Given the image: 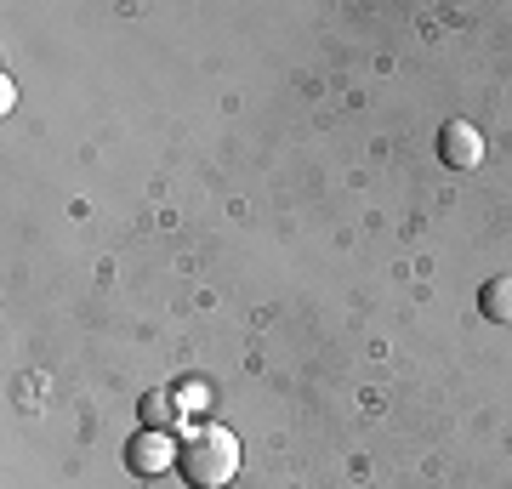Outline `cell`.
I'll use <instances>...</instances> for the list:
<instances>
[{
  "instance_id": "6da1fadb",
  "label": "cell",
  "mask_w": 512,
  "mask_h": 489,
  "mask_svg": "<svg viewBox=\"0 0 512 489\" xmlns=\"http://www.w3.org/2000/svg\"><path fill=\"white\" fill-rule=\"evenodd\" d=\"M177 472H183L194 489H228L239 472V444L234 433H222V427H200V433H188L177 444Z\"/></svg>"
},
{
  "instance_id": "7a4b0ae2",
  "label": "cell",
  "mask_w": 512,
  "mask_h": 489,
  "mask_svg": "<svg viewBox=\"0 0 512 489\" xmlns=\"http://www.w3.org/2000/svg\"><path fill=\"white\" fill-rule=\"evenodd\" d=\"M439 160L450 165V171H473V165L484 160V137H478L467 120H450V126H439Z\"/></svg>"
},
{
  "instance_id": "3957f363",
  "label": "cell",
  "mask_w": 512,
  "mask_h": 489,
  "mask_svg": "<svg viewBox=\"0 0 512 489\" xmlns=\"http://www.w3.org/2000/svg\"><path fill=\"white\" fill-rule=\"evenodd\" d=\"M171 461H177V444H171L165 433H137L131 438V450H126V467L143 472V478L148 472H165Z\"/></svg>"
},
{
  "instance_id": "277c9868",
  "label": "cell",
  "mask_w": 512,
  "mask_h": 489,
  "mask_svg": "<svg viewBox=\"0 0 512 489\" xmlns=\"http://www.w3.org/2000/svg\"><path fill=\"white\" fill-rule=\"evenodd\" d=\"M478 308L495 325H512V273H501V279H490V285L478 290Z\"/></svg>"
},
{
  "instance_id": "5b68a950",
  "label": "cell",
  "mask_w": 512,
  "mask_h": 489,
  "mask_svg": "<svg viewBox=\"0 0 512 489\" xmlns=\"http://www.w3.org/2000/svg\"><path fill=\"white\" fill-rule=\"evenodd\" d=\"M177 410H183V404L171 399V393H154V399L143 404V421H154V427H171V421H177Z\"/></svg>"
},
{
  "instance_id": "8992f818",
  "label": "cell",
  "mask_w": 512,
  "mask_h": 489,
  "mask_svg": "<svg viewBox=\"0 0 512 489\" xmlns=\"http://www.w3.org/2000/svg\"><path fill=\"white\" fill-rule=\"evenodd\" d=\"M177 404H183V410H200V404H205V387H200V381H194V387H183V393H177Z\"/></svg>"
}]
</instances>
